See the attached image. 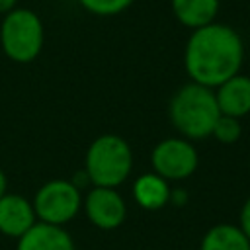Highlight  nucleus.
Wrapping results in <instances>:
<instances>
[{"label":"nucleus","instance_id":"1","mask_svg":"<svg viewBox=\"0 0 250 250\" xmlns=\"http://www.w3.org/2000/svg\"><path fill=\"white\" fill-rule=\"evenodd\" d=\"M244 43L240 33L221 21L197 27L189 33L184 49V66L191 82L217 88L240 72Z\"/></svg>","mask_w":250,"mask_h":250},{"label":"nucleus","instance_id":"2","mask_svg":"<svg viewBox=\"0 0 250 250\" xmlns=\"http://www.w3.org/2000/svg\"><path fill=\"white\" fill-rule=\"evenodd\" d=\"M221 111L213 88L197 82L184 84L170 100L172 125L186 139H205L213 133V127Z\"/></svg>","mask_w":250,"mask_h":250},{"label":"nucleus","instance_id":"3","mask_svg":"<svg viewBox=\"0 0 250 250\" xmlns=\"http://www.w3.org/2000/svg\"><path fill=\"white\" fill-rule=\"evenodd\" d=\"M133 168V152L119 135H102L86 150L84 174L94 188H115L127 180Z\"/></svg>","mask_w":250,"mask_h":250},{"label":"nucleus","instance_id":"4","mask_svg":"<svg viewBox=\"0 0 250 250\" xmlns=\"http://www.w3.org/2000/svg\"><path fill=\"white\" fill-rule=\"evenodd\" d=\"M45 41L43 21L31 8H14L2 16L0 47L14 62H31L39 57Z\"/></svg>","mask_w":250,"mask_h":250},{"label":"nucleus","instance_id":"5","mask_svg":"<svg viewBox=\"0 0 250 250\" xmlns=\"http://www.w3.org/2000/svg\"><path fill=\"white\" fill-rule=\"evenodd\" d=\"M82 197L78 191V186L68 180H51L39 188L33 199V211L35 217H39L41 223L49 225H64L68 223L80 209Z\"/></svg>","mask_w":250,"mask_h":250},{"label":"nucleus","instance_id":"6","mask_svg":"<svg viewBox=\"0 0 250 250\" xmlns=\"http://www.w3.org/2000/svg\"><path fill=\"white\" fill-rule=\"evenodd\" d=\"M152 168L164 180L189 178L197 168V150L189 141L166 139L152 150Z\"/></svg>","mask_w":250,"mask_h":250},{"label":"nucleus","instance_id":"7","mask_svg":"<svg viewBox=\"0 0 250 250\" xmlns=\"http://www.w3.org/2000/svg\"><path fill=\"white\" fill-rule=\"evenodd\" d=\"M86 215L98 229L111 230L125 221L127 207L113 188H94L86 195Z\"/></svg>","mask_w":250,"mask_h":250},{"label":"nucleus","instance_id":"8","mask_svg":"<svg viewBox=\"0 0 250 250\" xmlns=\"http://www.w3.org/2000/svg\"><path fill=\"white\" fill-rule=\"evenodd\" d=\"M33 225L35 211L25 197L18 193H4L0 197V232L20 238Z\"/></svg>","mask_w":250,"mask_h":250},{"label":"nucleus","instance_id":"9","mask_svg":"<svg viewBox=\"0 0 250 250\" xmlns=\"http://www.w3.org/2000/svg\"><path fill=\"white\" fill-rule=\"evenodd\" d=\"M217 105L221 115L229 117H244L250 113V76L246 74H234L221 86H217L215 92Z\"/></svg>","mask_w":250,"mask_h":250},{"label":"nucleus","instance_id":"10","mask_svg":"<svg viewBox=\"0 0 250 250\" xmlns=\"http://www.w3.org/2000/svg\"><path fill=\"white\" fill-rule=\"evenodd\" d=\"M16 250H74V242L62 227L39 221L18 238Z\"/></svg>","mask_w":250,"mask_h":250},{"label":"nucleus","instance_id":"11","mask_svg":"<svg viewBox=\"0 0 250 250\" xmlns=\"http://www.w3.org/2000/svg\"><path fill=\"white\" fill-rule=\"evenodd\" d=\"M221 0H170L174 18L188 29H197L217 21Z\"/></svg>","mask_w":250,"mask_h":250},{"label":"nucleus","instance_id":"12","mask_svg":"<svg viewBox=\"0 0 250 250\" xmlns=\"http://www.w3.org/2000/svg\"><path fill=\"white\" fill-rule=\"evenodd\" d=\"M170 188L168 182L164 178H160L158 174H143L137 178L135 186H133V197L135 201L148 211H156L160 207H164L170 201Z\"/></svg>","mask_w":250,"mask_h":250},{"label":"nucleus","instance_id":"13","mask_svg":"<svg viewBox=\"0 0 250 250\" xmlns=\"http://www.w3.org/2000/svg\"><path fill=\"white\" fill-rule=\"evenodd\" d=\"M199 250H250V240L240 227L215 225L205 232Z\"/></svg>","mask_w":250,"mask_h":250},{"label":"nucleus","instance_id":"14","mask_svg":"<svg viewBox=\"0 0 250 250\" xmlns=\"http://www.w3.org/2000/svg\"><path fill=\"white\" fill-rule=\"evenodd\" d=\"M135 0H78V4L92 16L98 18H111L119 16L133 6Z\"/></svg>","mask_w":250,"mask_h":250},{"label":"nucleus","instance_id":"15","mask_svg":"<svg viewBox=\"0 0 250 250\" xmlns=\"http://www.w3.org/2000/svg\"><path fill=\"white\" fill-rule=\"evenodd\" d=\"M219 143L223 145H232L240 139L242 135V125L236 117H229V115H219L215 127H213V133H211Z\"/></svg>","mask_w":250,"mask_h":250},{"label":"nucleus","instance_id":"16","mask_svg":"<svg viewBox=\"0 0 250 250\" xmlns=\"http://www.w3.org/2000/svg\"><path fill=\"white\" fill-rule=\"evenodd\" d=\"M240 230L250 240V197L246 199V203L242 205V211H240Z\"/></svg>","mask_w":250,"mask_h":250},{"label":"nucleus","instance_id":"17","mask_svg":"<svg viewBox=\"0 0 250 250\" xmlns=\"http://www.w3.org/2000/svg\"><path fill=\"white\" fill-rule=\"evenodd\" d=\"M14 8H18V0H0V16L12 12Z\"/></svg>","mask_w":250,"mask_h":250},{"label":"nucleus","instance_id":"18","mask_svg":"<svg viewBox=\"0 0 250 250\" xmlns=\"http://www.w3.org/2000/svg\"><path fill=\"white\" fill-rule=\"evenodd\" d=\"M6 193V176H4V172L0 170V197Z\"/></svg>","mask_w":250,"mask_h":250}]
</instances>
